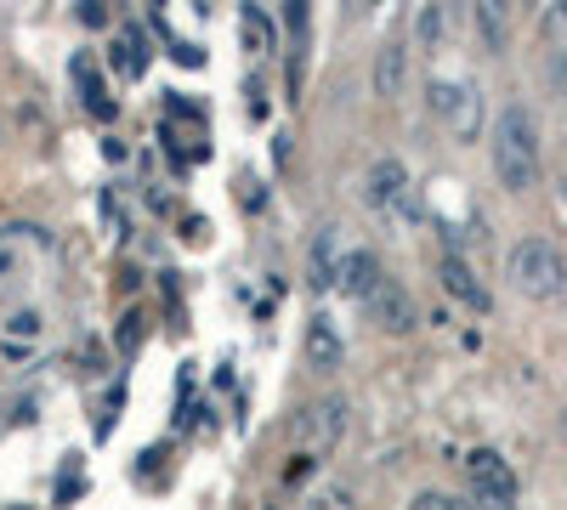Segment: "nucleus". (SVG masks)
<instances>
[{"instance_id": "1", "label": "nucleus", "mask_w": 567, "mask_h": 510, "mask_svg": "<svg viewBox=\"0 0 567 510\" xmlns=\"http://www.w3.org/2000/svg\"><path fill=\"white\" fill-rule=\"evenodd\" d=\"M494 176L511 194L539 188V119L523 103H511L494 119Z\"/></svg>"}, {"instance_id": "2", "label": "nucleus", "mask_w": 567, "mask_h": 510, "mask_svg": "<svg viewBox=\"0 0 567 510\" xmlns=\"http://www.w3.org/2000/svg\"><path fill=\"white\" fill-rule=\"evenodd\" d=\"M505 272H511V284L523 290L528 301H556L567 290V261L550 239H523L511 256H505Z\"/></svg>"}, {"instance_id": "3", "label": "nucleus", "mask_w": 567, "mask_h": 510, "mask_svg": "<svg viewBox=\"0 0 567 510\" xmlns=\"http://www.w3.org/2000/svg\"><path fill=\"white\" fill-rule=\"evenodd\" d=\"M465 477H471V499L488 510H511L516 504V471L505 466L499 448H471L465 454Z\"/></svg>"}, {"instance_id": "4", "label": "nucleus", "mask_w": 567, "mask_h": 510, "mask_svg": "<svg viewBox=\"0 0 567 510\" xmlns=\"http://www.w3.org/2000/svg\"><path fill=\"white\" fill-rule=\"evenodd\" d=\"M296 443H307V448H336L341 443V431H347V403L341 397H323V403H307L301 414H296Z\"/></svg>"}, {"instance_id": "5", "label": "nucleus", "mask_w": 567, "mask_h": 510, "mask_svg": "<svg viewBox=\"0 0 567 510\" xmlns=\"http://www.w3.org/2000/svg\"><path fill=\"white\" fill-rule=\"evenodd\" d=\"M369 318L381 323L386 335H409L414 323H420V312H414V295L398 284V278H381V284H374V295H369Z\"/></svg>"}, {"instance_id": "6", "label": "nucleus", "mask_w": 567, "mask_h": 510, "mask_svg": "<svg viewBox=\"0 0 567 510\" xmlns=\"http://www.w3.org/2000/svg\"><path fill=\"white\" fill-rule=\"evenodd\" d=\"M403 194H409V170H403L398 159H381V165L369 170V181H363V199H369V210H392Z\"/></svg>"}, {"instance_id": "7", "label": "nucleus", "mask_w": 567, "mask_h": 510, "mask_svg": "<svg viewBox=\"0 0 567 510\" xmlns=\"http://www.w3.org/2000/svg\"><path fill=\"white\" fill-rule=\"evenodd\" d=\"M403 80H409V45H381L374 58V97H403Z\"/></svg>"}, {"instance_id": "8", "label": "nucleus", "mask_w": 567, "mask_h": 510, "mask_svg": "<svg viewBox=\"0 0 567 510\" xmlns=\"http://www.w3.org/2000/svg\"><path fill=\"white\" fill-rule=\"evenodd\" d=\"M437 272H443V290H449L454 301H465V306L488 312V290L477 284V272H471V267H465L460 256H443V267H437Z\"/></svg>"}, {"instance_id": "9", "label": "nucleus", "mask_w": 567, "mask_h": 510, "mask_svg": "<svg viewBox=\"0 0 567 510\" xmlns=\"http://www.w3.org/2000/svg\"><path fill=\"white\" fill-rule=\"evenodd\" d=\"M336 284H341L347 295L369 301V295H374V284H381V267H374V256H369V250H358V256H347V261L336 267Z\"/></svg>"}, {"instance_id": "10", "label": "nucleus", "mask_w": 567, "mask_h": 510, "mask_svg": "<svg viewBox=\"0 0 567 510\" xmlns=\"http://www.w3.org/2000/svg\"><path fill=\"white\" fill-rule=\"evenodd\" d=\"M307 363L318 368V375L323 368H341V335L329 330L323 318H312V330H307Z\"/></svg>"}, {"instance_id": "11", "label": "nucleus", "mask_w": 567, "mask_h": 510, "mask_svg": "<svg viewBox=\"0 0 567 510\" xmlns=\"http://www.w3.org/2000/svg\"><path fill=\"white\" fill-rule=\"evenodd\" d=\"M477 29H483V45H488V52H505L511 18H505V7H499V0H483V7H477Z\"/></svg>"}, {"instance_id": "12", "label": "nucleus", "mask_w": 567, "mask_h": 510, "mask_svg": "<svg viewBox=\"0 0 567 510\" xmlns=\"http://www.w3.org/2000/svg\"><path fill=\"white\" fill-rule=\"evenodd\" d=\"M449 125H454V136H460V143H471V136H477V125H483V97H477V91H460V108L449 114Z\"/></svg>"}, {"instance_id": "13", "label": "nucleus", "mask_w": 567, "mask_h": 510, "mask_svg": "<svg viewBox=\"0 0 567 510\" xmlns=\"http://www.w3.org/2000/svg\"><path fill=\"white\" fill-rule=\"evenodd\" d=\"M74 80H80V91H85V108H91V114H103V119H114V103L103 97V80L91 74V63H85V58L74 63Z\"/></svg>"}, {"instance_id": "14", "label": "nucleus", "mask_w": 567, "mask_h": 510, "mask_svg": "<svg viewBox=\"0 0 567 510\" xmlns=\"http://www.w3.org/2000/svg\"><path fill=\"white\" fill-rule=\"evenodd\" d=\"M312 284L318 290L336 284V233H318V244H312Z\"/></svg>"}, {"instance_id": "15", "label": "nucleus", "mask_w": 567, "mask_h": 510, "mask_svg": "<svg viewBox=\"0 0 567 510\" xmlns=\"http://www.w3.org/2000/svg\"><path fill=\"white\" fill-rule=\"evenodd\" d=\"M245 45H250V52H267V45H272V23H267L261 7H245Z\"/></svg>"}, {"instance_id": "16", "label": "nucleus", "mask_w": 567, "mask_h": 510, "mask_svg": "<svg viewBox=\"0 0 567 510\" xmlns=\"http://www.w3.org/2000/svg\"><path fill=\"white\" fill-rule=\"evenodd\" d=\"M460 91H465V85H454V80H432V91H425V97H432V114L449 119V114L460 108Z\"/></svg>"}, {"instance_id": "17", "label": "nucleus", "mask_w": 567, "mask_h": 510, "mask_svg": "<svg viewBox=\"0 0 567 510\" xmlns=\"http://www.w3.org/2000/svg\"><path fill=\"white\" fill-rule=\"evenodd\" d=\"M414 34H420V45H437L443 40V7H425L414 18Z\"/></svg>"}, {"instance_id": "18", "label": "nucleus", "mask_w": 567, "mask_h": 510, "mask_svg": "<svg viewBox=\"0 0 567 510\" xmlns=\"http://www.w3.org/2000/svg\"><path fill=\"white\" fill-rule=\"evenodd\" d=\"M409 510H471V504H460L454 493H437V488H425V493H414V504Z\"/></svg>"}, {"instance_id": "19", "label": "nucleus", "mask_w": 567, "mask_h": 510, "mask_svg": "<svg viewBox=\"0 0 567 510\" xmlns=\"http://www.w3.org/2000/svg\"><path fill=\"white\" fill-rule=\"evenodd\" d=\"M545 74H550V91H556V97H567V45H561V52H550Z\"/></svg>"}, {"instance_id": "20", "label": "nucleus", "mask_w": 567, "mask_h": 510, "mask_svg": "<svg viewBox=\"0 0 567 510\" xmlns=\"http://www.w3.org/2000/svg\"><path fill=\"white\" fill-rule=\"evenodd\" d=\"M7 330H12L18 341H34V335H40V312H12Z\"/></svg>"}, {"instance_id": "21", "label": "nucleus", "mask_w": 567, "mask_h": 510, "mask_svg": "<svg viewBox=\"0 0 567 510\" xmlns=\"http://www.w3.org/2000/svg\"><path fill=\"white\" fill-rule=\"evenodd\" d=\"M136 341H142V312H125V323H120V352H136Z\"/></svg>"}, {"instance_id": "22", "label": "nucleus", "mask_w": 567, "mask_h": 510, "mask_svg": "<svg viewBox=\"0 0 567 510\" xmlns=\"http://www.w3.org/2000/svg\"><path fill=\"white\" fill-rule=\"evenodd\" d=\"M80 23H85V29H103V23H109V7H97V0H85V7H80Z\"/></svg>"}, {"instance_id": "23", "label": "nucleus", "mask_w": 567, "mask_h": 510, "mask_svg": "<svg viewBox=\"0 0 567 510\" xmlns=\"http://www.w3.org/2000/svg\"><path fill=\"white\" fill-rule=\"evenodd\" d=\"M23 272V261H18V250L7 244V239H0V278H18Z\"/></svg>"}, {"instance_id": "24", "label": "nucleus", "mask_w": 567, "mask_h": 510, "mask_svg": "<svg viewBox=\"0 0 567 510\" xmlns=\"http://www.w3.org/2000/svg\"><path fill=\"white\" fill-rule=\"evenodd\" d=\"M323 510H352V493H347V488H329V493H323Z\"/></svg>"}, {"instance_id": "25", "label": "nucleus", "mask_w": 567, "mask_h": 510, "mask_svg": "<svg viewBox=\"0 0 567 510\" xmlns=\"http://www.w3.org/2000/svg\"><path fill=\"white\" fill-rule=\"evenodd\" d=\"M561 216H567V181H561Z\"/></svg>"}, {"instance_id": "26", "label": "nucleus", "mask_w": 567, "mask_h": 510, "mask_svg": "<svg viewBox=\"0 0 567 510\" xmlns=\"http://www.w3.org/2000/svg\"><path fill=\"white\" fill-rule=\"evenodd\" d=\"M0 136H7V119H0Z\"/></svg>"}, {"instance_id": "27", "label": "nucleus", "mask_w": 567, "mask_h": 510, "mask_svg": "<svg viewBox=\"0 0 567 510\" xmlns=\"http://www.w3.org/2000/svg\"><path fill=\"white\" fill-rule=\"evenodd\" d=\"M12 510H29V504H12Z\"/></svg>"}]
</instances>
